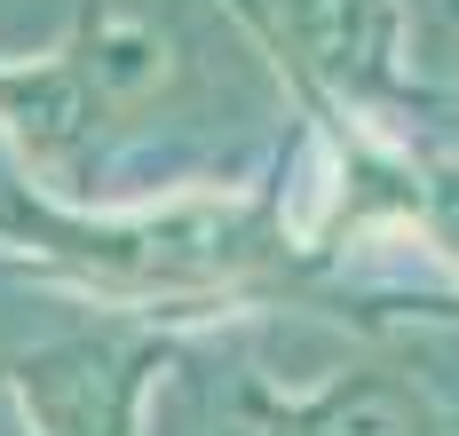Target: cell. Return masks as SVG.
<instances>
[{"mask_svg": "<svg viewBox=\"0 0 459 436\" xmlns=\"http://www.w3.org/2000/svg\"><path fill=\"white\" fill-rule=\"evenodd\" d=\"M143 373H151V349L119 334H80L8 365L16 405L32 413L40 436H127Z\"/></svg>", "mask_w": 459, "mask_h": 436, "instance_id": "obj_1", "label": "cell"}, {"mask_svg": "<svg viewBox=\"0 0 459 436\" xmlns=\"http://www.w3.org/2000/svg\"><path fill=\"white\" fill-rule=\"evenodd\" d=\"M285 436H412V421H404V405L388 388H349V397H333L317 413H301Z\"/></svg>", "mask_w": 459, "mask_h": 436, "instance_id": "obj_2", "label": "cell"}]
</instances>
